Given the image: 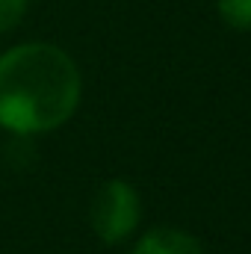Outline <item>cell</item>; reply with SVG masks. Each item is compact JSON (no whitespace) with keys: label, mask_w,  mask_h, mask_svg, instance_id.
Returning <instances> with one entry per match:
<instances>
[{"label":"cell","mask_w":251,"mask_h":254,"mask_svg":"<svg viewBox=\"0 0 251 254\" xmlns=\"http://www.w3.org/2000/svg\"><path fill=\"white\" fill-rule=\"evenodd\" d=\"M77 63L51 42H24L0 54V127L36 136L63 127L80 107Z\"/></svg>","instance_id":"cell-1"},{"label":"cell","mask_w":251,"mask_h":254,"mask_svg":"<svg viewBox=\"0 0 251 254\" xmlns=\"http://www.w3.org/2000/svg\"><path fill=\"white\" fill-rule=\"evenodd\" d=\"M139 219H142V198L133 184H127L122 178L101 184L89 207V222L101 243L116 246L127 240L139 228Z\"/></svg>","instance_id":"cell-2"},{"label":"cell","mask_w":251,"mask_h":254,"mask_svg":"<svg viewBox=\"0 0 251 254\" xmlns=\"http://www.w3.org/2000/svg\"><path fill=\"white\" fill-rule=\"evenodd\" d=\"M133 254H204L201 243L178 228H154L139 237Z\"/></svg>","instance_id":"cell-3"},{"label":"cell","mask_w":251,"mask_h":254,"mask_svg":"<svg viewBox=\"0 0 251 254\" xmlns=\"http://www.w3.org/2000/svg\"><path fill=\"white\" fill-rule=\"evenodd\" d=\"M222 21L234 30H251V0H216Z\"/></svg>","instance_id":"cell-4"},{"label":"cell","mask_w":251,"mask_h":254,"mask_svg":"<svg viewBox=\"0 0 251 254\" xmlns=\"http://www.w3.org/2000/svg\"><path fill=\"white\" fill-rule=\"evenodd\" d=\"M27 12V0H0V33L12 30Z\"/></svg>","instance_id":"cell-5"}]
</instances>
